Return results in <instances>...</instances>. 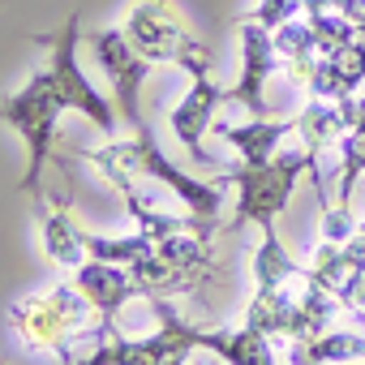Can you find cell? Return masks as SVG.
Wrapping results in <instances>:
<instances>
[{"label": "cell", "mask_w": 365, "mask_h": 365, "mask_svg": "<svg viewBox=\"0 0 365 365\" xmlns=\"http://www.w3.org/2000/svg\"><path fill=\"white\" fill-rule=\"evenodd\" d=\"M314 163V150H288V155H275L267 163H241V168H228L220 172L224 185H237V215H232V228L241 224H262L267 237H275V220L284 215L292 190L301 172Z\"/></svg>", "instance_id": "cell-1"}, {"label": "cell", "mask_w": 365, "mask_h": 365, "mask_svg": "<svg viewBox=\"0 0 365 365\" xmlns=\"http://www.w3.org/2000/svg\"><path fill=\"white\" fill-rule=\"evenodd\" d=\"M65 112V99L56 95L52 86V73L39 69L26 78V86H18L14 95L0 99V120L14 125L26 142V176H22V190L35 198V207H43V194H39V172L52 155V142H56V120Z\"/></svg>", "instance_id": "cell-2"}, {"label": "cell", "mask_w": 365, "mask_h": 365, "mask_svg": "<svg viewBox=\"0 0 365 365\" xmlns=\"http://www.w3.org/2000/svg\"><path fill=\"white\" fill-rule=\"evenodd\" d=\"M103 172H129V168H142V172H150L155 180H163V185L185 202L198 220H207V224H215V215H220V207H224V180L215 176V180H198V176H185L176 163H168L163 155H159V146H155V138L138 125V138L133 142H116V146H108V150H99V155H91Z\"/></svg>", "instance_id": "cell-3"}, {"label": "cell", "mask_w": 365, "mask_h": 365, "mask_svg": "<svg viewBox=\"0 0 365 365\" xmlns=\"http://www.w3.org/2000/svg\"><path fill=\"white\" fill-rule=\"evenodd\" d=\"M125 35L133 39V48L146 61H176V65H185L190 78L211 73L207 48H198V39L190 35V26L180 22V14L168 5V0H142L138 9H129Z\"/></svg>", "instance_id": "cell-4"}, {"label": "cell", "mask_w": 365, "mask_h": 365, "mask_svg": "<svg viewBox=\"0 0 365 365\" xmlns=\"http://www.w3.org/2000/svg\"><path fill=\"white\" fill-rule=\"evenodd\" d=\"M78 31H82V14H69L61 31L35 35V43H48V48H52L48 73H52V86H56V95L65 99V108L82 112V116L95 120L103 133H112V129H116V116H112L108 99H103V95L86 82V73L78 69Z\"/></svg>", "instance_id": "cell-5"}, {"label": "cell", "mask_w": 365, "mask_h": 365, "mask_svg": "<svg viewBox=\"0 0 365 365\" xmlns=\"http://www.w3.org/2000/svg\"><path fill=\"white\" fill-rule=\"evenodd\" d=\"M82 318H86V297H82L78 284L73 288L69 284H56V288H48V292H39L31 301L9 305V322H14V331L31 348H61L65 335Z\"/></svg>", "instance_id": "cell-6"}, {"label": "cell", "mask_w": 365, "mask_h": 365, "mask_svg": "<svg viewBox=\"0 0 365 365\" xmlns=\"http://www.w3.org/2000/svg\"><path fill=\"white\" fill-rule=\"evenodd\" d=\"M86 43H91V56L99 61V69L108 73L112 91H116V108L125 112V120L142 125V116H138V86L146 82L150 61L133 48L125 26L120 31H95V35H86Z\"/></svg>", "instance_id": "cell-7"}, {"label": "cell", "mask_w": 365, "mask_h": 365, "mask_svg": "<svg viewBox=\"0 0 365 365\" xmlns=\"http://www.w3.org/2000/svg\"><path fill=\"white\" fill-rule=\"evenodd\" d=\"M224 99H228V91H220V86L211 82V73H202V78H194L185 103L168 116V125H172L176 142L185 146V155L198 159V163H211V168H215V159L202 150V133H207V125H211V116H215V108H220Z\"/></svg>", "instance_id": "cell-8"}, {"label": "cell", "mask_w": 365, "mask_h": 365, "mask_svg": "<svg viewBox=\"0 0 365 365\" xmlns=\"http://www.w3.org/2000/svg\"><path fill=\"white\" fill-rule=\"evenodd\" d=\"M73 284H78L82 297L99 309L103 327L116 318V309H120L133 292H142V284L133 279V271H129L125 262H108V258H86V262L78 267V279H73Z\"/></svg>", "instance_id": "cell-9"}, {"label": "cell", "mask_w": 365, "mask_h": 365, "mask_svg": "<svg viewBox=\"0 0 365 365\" xmlns=\"http://www.w3.org/2000/svg\"><path fill=\"white\" fill-rule=\"evenodd\" d=\"M267 31L271 26H262V22L245 26V78L228 91V99L245 103L250 116H258V120H267V78L275 69V43Z\"/></svg>", "instance_id": "cell-10"}, {"label": "cell", "mask_w": 365, "mask_h": 365, "mask_svg": "<svg viewBox=\"0 0 365 365\" xmlns=\"http://www.w3.org/2000/svg\"><path fill=\"white\" fill-rule=\"evenodd\" d=\"M43 250H48V258L52 262H61V267H82L91 254H86V232L78 228V220L69 215V207L65 202H48L43 198Z\"/></svg>", "instance_id": "cell-11"}, {"label": "cell", "mask_w": 365, "mask_h": 365, "mask_svg": "<svg viewBox=\"0 0 365 365\" xmlns=\"http://www.w3.org/2000/svg\"><path fill=\"white\" fill-rule=\"evenodd\" d=\"M288 129H297V120H258L254 116V125H220V138L228 146H237L245 163H267L271 150H275V142Z\"/></svg>", "instance_id": "cell-12"}, {"label": "cell", "mask_w": 365, "mask_h": 365, "mask_svg": "<svg viewBox=\"0 0 365 365\" xmlns=\"http://www.w3.org/2000/svg\"><path fill=\"white\" fill-rule=\"evenodd\" d=\"M309 348H297V361H361L365 356V339L361 335H322V339H305Z\"/></svg>", "instance_id": "cell-13"}, {"label": "cell", "mask_w": 365, "mask_h": 365, "mask_svg": "<svg viewBox=\"0 0 365 365\" xmlns=\"http://www.w3.org/2000/svg\"><path fill=\"white\" fill-rule=\"evenodd\" d=\"M356 314H361V322H365V309H356Z\"/></svg>", "instance_id": "cell-14"}]
</instances>
